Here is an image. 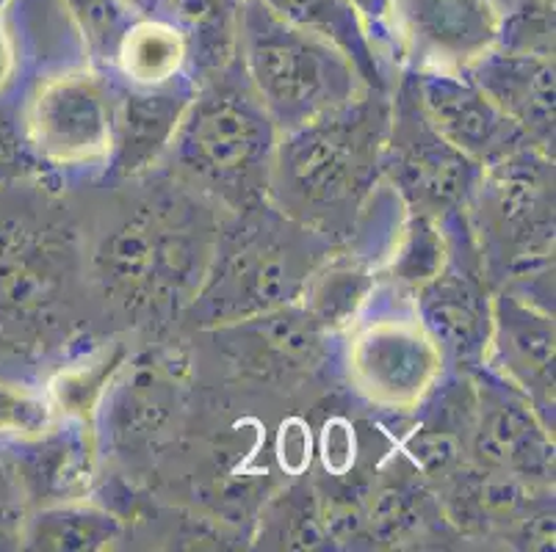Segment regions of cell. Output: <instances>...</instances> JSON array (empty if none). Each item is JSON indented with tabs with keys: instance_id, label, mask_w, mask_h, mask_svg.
Listing matches in <instances>:
<instances>
[{
	"instance_id": "cell-23",
	"label": "cell",
	"mask_w": 556,
	"mask_h": 552,
	"mask_svg": "<svg viewBox=\"0 0 556 552\" xmlns=\"http://www.w3.org/2000/svg\"><path fill=\"white\" fill-rule=\"evenodd\" d=\"M109 73L134 86H164L186 78L184 34L169 17L139 14L116 44L114 67Z\"/></svg>"
},
{
	"instance_id": "cell-19",
	"label": "cell",
	"mask_w": 556,
	"mask_h": 552,
	"mask_svg": "<svg viewBox=\"0 0 556 552\" xmlns=\"http://www.w3.org/2000/svg\"><path fill=\"white\" fill-rule=\"evenodd\" d=\"M468 78L493 100L532 144L554 152L556 67L551 53L493 48L468 69Z\"/></svg>"
},
{
	"instance_id": "cell-2",
	"label": "cell",
	"mask_w": 556,
	"mask_h": 552,
	"mask_svg": "<svg viewBox=\"0 0 556 552\" xmlns=\"http://www.w3.org/2000/svg\"><path fill=\"white\" fill-rule=\"evenodd\" d=\"M73 191L48 175L0 182V337L39 368L103 337Z\"/></svg>"
},
{
	"instance_id": "cell-25",
	"label": "cell",
	"mask_w": 556,
	"mask_h": 552,
	"mask_svg": "<svg viewBox=\"0 0 556 552\" xmlns=\"http://www.w3.org/2000/svg\"><path fill=\"white\" fill-rule=\"evenodd\" d=\"M257 544L277 550H332L321 516H318L316 486L307 480H294L282 495L263 505L257 519Z\"/></svg>"
},
{
	"instance_id": "cell-30",
	"label": "cell",
	"mask_w": 556,
	"mask_h": 552,
	"mask_svg": "<svg viewBox=\"0 0 556 552\" xmlns=\"http://www.w3.org/2000/svg\"><path fill=\"white\" fill-rule=\"evenodd\" d=\"M25 175H42L31 155L25 152L23 139H20L17 116L9 108L7 100H0V182L14 180Z\"/></svg>"
},
{
	"instance_id": "cell-6",
	"label": "cell",
	"mask_w": 556,
	"mask_h": 552,
	"mask_svg": "<svg viewBox=\"0 0 556 552\" xmlns=\"http://www.w3.org/2000/svg\"><path fill=\"white\" fill-rule=\"evenodd\" d=\"M465 219L493 291L554 312V152L523 144L484 166Z\"/></svg>"
},
{
	"instance_id": "cell-20",
	"label": "cell",
	"mask_w": 556,
	"mask_h": 552,
	"mask_svg": "<svg viewBox=\"0 0 556 552\" xmlns=\"http://www.w3.org/2000/svg\"><path fill=\"white\" fill-rule=\"evenodd\" d=\"M123 514L94 498L34 505L25 519L23 550L98 552L114 550L125 539Z\"/></svg>"
},
{
	"instance_id": "cell-21",
	"label": "cell",
	"mask_w": 556,
	"mask_h": 552,
	"mask_svg": "<svg viewBox=\"0 0 556 552\" xmlns=\"http://www.w3.org/2000/svg\"><path fill=\"white\" fill-rule=\"evenodd\" d=\"M280 20L341 50L371 89H393L379 67L368 28L352 0H261Z\"/></svg>"
},
{
	"instance_id": "cell-4",
	"label": "cell",
	"mask_w": 556,
	"mask_h": 552,
	"mask_svg": "<svg viewBox=\"0 0 556 552\" xmlns=\"http://www.w3.org/2000/svg\"><path fill=\"white\" fill-rule=\"evenodd\" d=\"M280 130L263 108L241 61L202 78L155 171L184 182L222 213L269 202Z\"/></svg>"
},
{
	"instance_id": "cell-3",
	"label": "cell",
	"mask_w": 556,
	"mask_h": 552,
	"mask_svg": "<svg viewBox=\"0 0 556 552\" xmlns=\"http://www.w3.org/2000/svg\"><path fill=\"white\" fill-rule=\"evenodd\" d=\"M391 89H368L343 108L280 133L269 205L336 246L382 180Z\"/></svg>"
},
{
	"instance_id": "cell-1",
	"label": "cell",
	"mask_w": 556,
	"mask_h": 552,
	"mask_svg": "<svg viewBox=\"0 0 556 552\" xmlns=\"http://www.w3.org/2000/svg\"><path fill=\"white\" fill-rule=\"evenodd\" d=\"M86 273L109 334H178L208 271L225 213L161 171L70 189Z\"/></svg>"
},
{
	"instance_id": "cell-15",
	"label": "cell",
	"mask_w": 556,
	"mask_h": 552,
	"mask_svg": "<svg viewBox=\"0 0 556 552\" xmlns=\"http://www.w3.org/2000/svg\"><path fill=\"white\" fill-rule=\"evenodd\" d=\"M498 0H393L391 42L402 73L465 75L498 48Z\"/></svg>"
},
{
	"instance_id": "cell-31",
	"label": "cell",
	"mask_w": 556,
	"mask_h": 552,
	"mask_svg": "<svg viewBox=\"0 0 556 552\" xmlns=\"http://www.w3.org/2000/svg\"><path fill=\"white\" fill-rule=\"evenodd\" d=\"M14 78H17V53H14L7 20H3V12H0V100H7V94L14 86Z\"/></svg>"
},
{
	"instance_id": "cell-22",
	"label": "cell",
	"mask_w": 556,
	"mask_h": 552,
	"mask_svg": "<svg viewBox=\"0 0 556 552\" xmlns=\"http://www.w3.org/2000/svg\"><path fill=\"white\" fill-rule=\"evenodd\" d=\"M241 0H172L164 17L186 42V69L194 84L239 59Z\"/></svg>"
},
{
	"instance_id": "cell-33",
	"label": "cell",
	"mask_w": 556,
	"mask_h": 552,
	"mask_svg": "<svg viewBox=\"0 0 556 552\" xmlns=\"http://www.w3.org/2000/svg\"><path fill=\"white\" fill-rule=\"evenodd\" d=\"M14 354H17V351H12V348L3 343V337H0V362H3V359H9V357H14Z\"/></svg>"
},
{
	"instance_id": "cell-28",
	"label": "cell",
	"mask_w": 556,
	"mask_h": 552,
	"mask_svg": "<svg viewBox=\"0 0 556 552\" xmlns=\"http://www.w3.org/2000/svg\"><path fill=\"white\" fill-rule=\"evenodd\" d=\"M31 511V500L25 495L17 470L0 453V552L23 550L25 519Z\"/></svg>"
},
{
	"instance_id": "cell-8",
	"label": "cell",
	"mask_w": 556,
	"mask_h": 552,
	"mask_svg": "<svg viewBox=\"0 0 556 552\" xmlns=\"http://www.w3.org/2000/svg\"><path fill=\"white\" fill-rule=\"evenodd\" d=\"M20 139L42 175L84 189L109 175L114 94L109 73L92 61L48 69L7 98Z\"/></svg>"
},
{
	"instance_id": "cell-16",
	"label": "cell",
	"mask_w": 556,
	"mask_h": 552,
	"mask_svg": "<svg viewBox=\"0 0 556 552\" xmlns=\"http://www.w3.org/2000/svg\"><path fill=\"white\" fill-rule=\"evenodd\" d=\"M556 323L545 312L507 291L493 293V326H490L484 364L493 376L504 378L538 409L543 423L556 428Z\"/></svg>"
},
{
	"instance_id": "cell-10",
	"label": "cell",
	"mask_w": 556,
	"mask_h": 552,
	"mask_svg": "<svg viewBox=\"0 0 556 552\" xmlns=\"http://www.w3.org/2000/svg\"><path fill=\"white\" fill-rule=\"evenodd\" d=\"M164 343V337H150V346H130L111 378L94 418L100 459L114 455L125 464L130 455L150 459L180 432L189 409L191 359L184 348Z\"/></svg>"
},
{
	"instance_id": "cell-24",
	"label": "cell",
	"mask_w": 556,
	"mask_h": 552,
	"mask_svg": "<svg viewBox=\"0 0 556 552\" xmlns=\"http://www.w3.org/2000/svg\"><path fill=\"white\" fill-rule=\"evenodd\" d=\"M374 282H377V271L371 266L349 255L341 246H332L311 273L300 304L318 326L336 334L361 310Z\"/></svg>"
},
{
	"instance_id": "cell-27",
	"label": "cell",
	"mask_w": 556,
	"mask_h": 552,
	"mask_svg": "<svg viewBox=\"0 0 556 552\" xmlns=\"http://www.w3.org/2000/svg\"><path fill=\"white\" fill-rule=\"evenodd\" d=\"M64 7L80 30L94 67L109 73L114 67L116 44L139 14L125 0H64Z\"/></svg>"
},
{
	"instance_id": "cell-9",
	"label": "cell",
	"mask_w": 556,
	"mask_h": 552,
	"mask_svg": "<svg viewBox=\"0 0 556 552\" xmlns=\"http://www.w3.org/2000/svg\"><path fill=\"white\" fill-rule=\"evenodd\" d=\"M239 61L280 133L371 89L341 50L280 20L261 0H241Z\"/></svg>"
},
{
	"instance_id": "cell-34",
	"label": "cell",
	"mask_w": 556,
	"mask_h": 552,
	"mask_svg": "<svg viewBox=\"0 0 556 552\" xmlns=\"http://www.w3.org/2000/svg\"><path fill=\"white\" fill-rule=\"evenodd\" d=\"M518 3H520V0H498V7H502L504 12H509V9L518 7Z\"/></svg>"
},
{
	"instance_id": "cell-29",
	"label": "cell",
	"mask_w": 556,
	"mask_h": 552,
	"mask_svg": "<svg viewBox=\"0 0 556 552\" xmlns=\"http://www.w3.org/2000/svg\"><path fill=\"white\" fill-rule=\"evenodd\" d=\"M391 3L393 0H352V7L357 9V14L366 23L368 37H371L374 50H377L379 67L386 73L388 84L393 86L402 69H399L391 42Z\"/></svg>"
},
{
	"instance_id": "cell-17",
	"label": "cell",
	"mask_w": 556,
	"mask_h": 552,
	"mask_svg": "<svg viewBox=\"0 0 556 552\" xmlns=\"http://www.w3.org/2000/svg\"><path fill=\"white\" fill-rule=\"evenodd\" d=\"M409 78L429 125L482 169L518 146L532 144L468 75L409 73Z\"/></svg>"
},
{
	"instance_id": "cell-18",
	"label": "cell",
	"mask_w": 556,
	"mask_h": 552,
	"mask_svg": "<svg viewBox=\"0 0 556 552\" xmlns=\"http://www.w3.org/2000/svg\"><path fill=\"white\" fill-rule=\"evenodd\" d=\"M114 94V146L103 180H128L155 169L178 130L197 84L186 78L164 86H134L111 75Z\"/></svg>"
},
{
	"instance_id": "cell-12",
	"label": "cell",
	"mask_w": 556,
	"mask_h": 552,
	"mask_svg": "<svg viewBox=\"0 0 556 552\" xmlns=\"http://www.w3.org/2000/svg\"><path fill=\"white\" fill-rule=\"evenodd\" d=\"M208 351L227 364L236 382L263 389H300L332 378V332L318 326L300 301L282 310L225 326L202 329Z\"/></svg>"
},
{
	"instance_id": "cell-32",
	"label": "cell",
	"mask_w": 556,
	"mask_h": 552,
	"mask_svg": "<svg viewBox=\"0 0 556 552\" xmlns=\"http://www.w3.org/2000/svg\"><path fill=\"white\" fill-rule=\"evenodd\" d=\"M136 14H150V17H164L172 0H125Z\"/></svg>"
},
{
	"instance_id": "cell-13",
	"label": "cell",
	"mask_w": 556,
	"mask_h": 552,
	"mask_svg": "<svg viewBox=\"0 0 556 552\" xmlns=\"http://www.w3.org/2000/svg\"><path fill=\"white\" fill-rule=\"evenodd\" d=\"M446 262L413 293L424 326L441 348L448 371L471 373L484 364L493 326V285L484 277L477 238L463 213L441 221Z\"/></svg>"
},
{
	"instance_id": "cell-26",
	"label": "cell",
	"mask_w": 556,
	"mask_h": 552,
	"mask_svg": "<svg viewBox=\"0 0 556 552\" xmlns=\"http://www.w3.org/2000/svg\"><path fill=\"white\" fill-rule=\"evenodd\" d=\"M446 255L448 246L441 221L407 213V221H404L396 249H393L386 271L379 273V277L399 285L402 291L416 293L418 287L427 285L434 273L441 271L443 262H446Z\"/></svg>"
},
{
	"instance_id": "cell-7",
	"label": "cell",
	"mask_w": 556,
	"mask_h": 552,
	"mask_svg": "<svg viewBox=\"0 0 556 552\" xmlns=\"http://www.w3.org/2000/svg\"><path fill=\"white\" fill-rule=\"evenodd\" d=\"M332 371L361 407L407 420L448 373L413 293L377 277L352 321L332 334Z\"/></svg>"
},
{
	"instance_id": "cell-5",
	"label": "cell",
	"mask_w": 556,
	"mask_h": 552,
	"mask_svg": "<svg viewBox=\"0 0 556 552\" xmlns=\"http://www.w3.org/2000/svg\"><path fill=\"white\" fill-rule=\"evenodd\" d=\"M332 243L277 207L225 213L208 271L178 323V334L247 321L296 304Z\"/></svg>"
},
{
	"instance_id": "cell-11",
	"label": "cell",
	"mask_w": 556,
	"mask_h": 552,
	"mask_svg": "<svg viewBox=\"0 0 556 552\" xmlns=\"http://www.w3.org/2000/svg\"><path fill=\"white\" fill-rule=\"evenodd\" d=\"M382 177L402 196L407 213L443 221L463 213L482 177V166L454 150L429 125L416 100L409 73H399L391 89V125H388Z\"/></svg>"
},
{
	"instance_id": "cell-14",
	"label": "cell",
	"mask_w": 556,
	"mask_h": 552,
	"mask_svg": "<svg viewBox=\"0 0 556 552\" xmlns=\"http://www.w3.org/2000/svg\"><path fill=\"white\" fill-rule=\"evenodd\" d=\"M473 412L465 459L484 473L507 475L534 489H554V428L538 409L488 368L471 371Z\"/></svg>"
},
{
	"instance_id": "cell-35",
	"label": "cell",
	"mask_w": 556,
	"mask_h": 552,
	"mask_svg": "<svg viewBox=\"0 0 556 552\" xmlns=\"http://www.w3.org/2000/svg\"><path fill=\"white\" fill-rule=\"evenodd\" d=\"M7 7H9V0H0V12H3Z\"/></svg>"
}]
</instances>
